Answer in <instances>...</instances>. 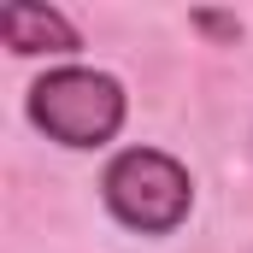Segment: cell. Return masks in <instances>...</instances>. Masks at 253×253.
I'll return each instance as SVG.
<instances>
[{
  "instance_id": "1",
  "label": "cell",
  "mask_w": 253,
  "mask_h": 253,
  "mask_svg": "<svg viewBox=\"0 0 253 253\" xmlns=\"http://www.w3.org/2000/svg\"><path fill=\"white\" fill-rule=\"evenodd\" d=\"M24 112H30V124L47 141H59L71 153H94V147L118 141V129L129 118V94H124V83L112 71L59 65V71H47V77L30 83Z\"/></svg>"
},
{
  "instance_id": "2",
  "label": "cell",
  "mask_w": 253,
  "mask_h": 253,
  "mask_svg": "<svg viewBox=\"0 0 253 253\" xmlns=\"http://www.w3.org/2000/svg\"><path fill=\"white\" fill-rule=\"evenodd\" d=\"M100 200L135 236H177L194 212V177L159 147H124L100 171Z\"/></svg>"
},
{
  "instance_id": "3",
  "label": "cell",
  "mask_w": 253,
  "mask_h": 253,
  "mask_svg": "<svg viewBox=\"0 0 253 253\" xmlns=\"http://www.w3.org/2000/svg\"><path fill=\"white\" fill-rule=\"evenodd\" d=\"M0 42H6L18 59H36V53H77V47H83L77 24L65 18L59 6H36V0L0 6Z\"/></svg>"
},
{
  "instance_id": "4",
  "label": "cell",
  "mask_w": 253,
  "mask_h": 253,
  "mask_svg": "<svg viewBox=\"0 0 253 253\" xmlns=\"http://www.w3.org/2000/svg\"><path fill=\"white\" fill-rule=\"evenodd\" d=\"M194 30H206L218 42H236L242 36V18H230V12H194Z\"/></svg>"
}]
</instances>
